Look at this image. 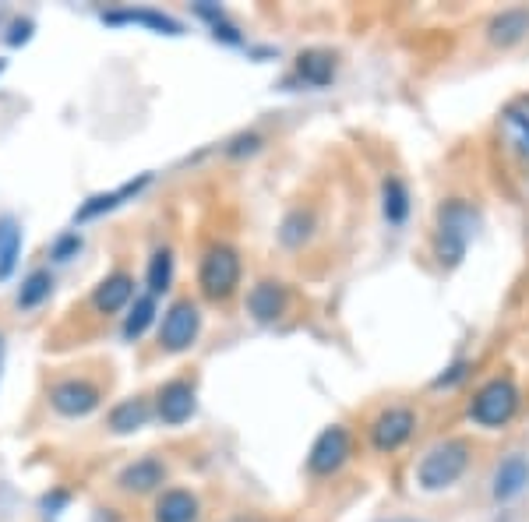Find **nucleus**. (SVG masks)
<instances>
[{"label":"nucleus","mask_w":529,"mask_h":522,"mask_svg":"<svg viewBox=\"0 0 529 522\" xmlns=\"http://www.w3.org/2000/svg\"><path fill=\"white\" fill-rule=\"evenodd\" d=\"M413 427H417V413L410 406H388L374 417L371 424V445L378 452H395L413 438Z\"/></svg>","instance_id":"nucleus-7"},{"label":"nucleus","mask_w":529,"mask_h":522,"mask_svg":"<svg viewBox=\"0 0 529 522\" xmlns=\"http://www.w3.org/2000/svg\"><path fill=\"white\" fill-rule=\"evenodd\" d=\"M145 420H149V403H145V399H124L120 406H113L110 431L131 434V431H138V427H145Z\"/></svg>","instance_id":"nucleus-21"},{"label":"nucleus","mask_w":529,"mask_h":522,"mask_svg":"<svg viewBox=\"0 0 529 522\" xmlns=\"http://www.w3.org/2000/svg\"><path fill=\"white\" fill-rule=\"evenodd\" d=\"M0 71H4V60H0Z\"/></svg>","instance_id":"nucleus-31"},{"label":"nucleus","mask_w":529,"mask_h":522,"mask_svg":"<svg viewBox=\"0 0 529 522\" xmlns=\"http://www.w3.org/2000/svg\"><path fill=\"white\" fill-rule=\"evenodd\" d=\"M18 254H22V226L11 216L0 219V283L11 279L18 265Z\"/></svg>","instance_id":"nucleus-20"},{"label":"nucleus","mask_w":529,"mask_h":522,"mask_svg":"<svg viewBox=\"0 0 529 522\" xmlns=\"http://www.w3.org/2000/svg\"><path fill=\"white\" fill-rule=\"evenodd\" d=\"M529 32V11L526 8H508L487 25V39L494 46H515Z\"/></svg>","instance_id":"nucleus-15"},{"label":"nucleus","mask_w":529,"mask_h":522,"mask_svg":"<svg viewBox=\"0 0 529 522\" xmlns=\"http://www.w3.org/2000/svg\"><path fill=\"white\" fill-rule=\"evenodd\" d=\"M131 297H135V279L127 276V272H113L110 279H103V283L96 286L92 304H96V311H103V314H117L120 307L131 304Z\"/></svg>","instance_id":"nucleus-12"},{"label":"nucleus","mask_w":529,"mask_h":522,"mask_svg":"<svg viewBox=\"0 0 529 522\" xmlns=\"http://www.w3.org/2000/svg\"><path fill=\"white\" fill-rule=\"evenodd\" d=\"M258 145H261V138H258V135H244V138H237V142L230 145V156H244V152H258Z\"/></svg>","instance_id":"nucleus-27"},{"label":"nucleus","mask_w":529,"mask_h":522,"mask_svg":"<svg viewBox=\"0 0 529 522\" xmlns=\"http://www.w3.org/2000/svg\"><path fill=\"white\" fill-rule=\"evenodd\" d=\"M156 410H159V420L163 424H184V420H191L194 413V385L184 378L177 381H166L163 388H159L156 396Z\"/></svg>","instance_id":"nucleus-9"},{"label":"nucleus","mask_w":529,"mask_h":522,"mask_svg":"<svg viewBox=\"0 0 529 522\" xmlns=\"http://www.w3.org/2000/svg\"><path fill=\"white\" fill-rule=\"evenodd\" d=\"M198 286L209 300H226L240 286V254L233 247L219 244L202 258L198 269Z\"/></svg>","instance_id":"nucleus-4"},{"label":"nucleus","mask_w":529,"mask_h":522,"mask_svg":"<svg viewBox=\"0 0 529 522\" xmlns=\"http://www.w3.org/2000/svg\"><path fill=\"white\" fill-rule=\"evenodd\" d=\"M350 455H353L350 431L332 424L314 438L311 455H307V470H311L314 477H332V473H339L346 463H350Z\"/></svg>","instance_id":"nucleus-5"},{"label":"nucleus","mask_w":529,"mask_h":522,"mask_svg":"<svg viewBox=\"0 0 529 522\" xmlns=\"http://www.w3.org/2000/svg\"><path fill=\"white\" fill-rule=\"evenodd\" d=\"M247 311L254 321H276L286 311V290L279 283H258L247 293Z\"/></svg>","instance_id":"nucleus-14"},{"label":"nucleus","mask_w":529,"mask_h":522,"mask_svg":"<svg viewBox=\"0 0 529 522\" xmlns=\"http://www.w3.org/2000/svg\"><path fill=\"white\" fill-rule=\"evenodd\" d=\"M53 290V276L46 269H36L29 279L22 283V290H18V307H25V311H32V307H39L46 297H50Z\"/></svg>","instance_id":"nucleus-22"},{"label":"nucleus","mask_w":529,"mask_h":522,"mask_svg":"<svg viewBox=\"0 0 529 522\" xmlns=\"http://www.w3.org/2000/svg\"><path fill=\"white\" fill-rule=\"evenodd\" d=\"M170 283H173V254H170V247H159L149 261V293L152 297H156V293H166Z\"/></svg>","instance_id":"nucleus-24"},{"label":"nucleus","mask_w":529,"mask_h":522,"mask_svg":"<svg viewBox=\"0 0 529 522\" xmlns=\"http://www.w3.org/2000/svg\"><path fill=\"white\" fill-rule=\"evenodd\" d=\"M470 459H473V448H470V441L466 438L441 441V445H434L431 452L420 459L417 484L424 487V491H445V487H452L455 480L466 473Z\"/></svg>","instance_id":"nucleus-2"},{"label":"nucleus","mask_w":529,"mask_h":522,"mask_svg":"<svg viewBox=\"0 0 529 522\" xmlns=\"http://www.w3.org/2000/svg\"><path fill=\"white\" fill-rule=\"evenodd\" d=\"M106 25H145L152 32H166V36H180V22L159 15V11H106Z\"/></svg>","instance_id":"nucleus-18"},{"label":"nucleus","mask_w":529,"mask_h":522,"mask_svg":"<svg viewBox=\"0 0 529 522\" xmlns=\"http://www.w3.org/2000/svg\"><path fill=\"white\" fill-rule=\"evenodd\" d=\"M78 251H82V237H78V233H64V237L53 244V258H57V261L75 258Z\"/></svg>","instance_id":"nucleus-26"},{"label":"nucleus","mask_w":529,"mask_h":522,"mask_svg":"<svg viewBox=\"0 0 529 522\" xmlns=\"http://www.w3.org/2000/svg\"><path fill=\"white\" fill-rule=\"evenodd\" d=\"M152 318H156V297H138L135 300V307H131V314H127V321H124V336L127 339H142L145 336V329L152 325Z\"/></svg>","instance_id":"nucleus-23"},{"label":"nucleus","mask_w":529,"mask_h":522,"mask_svg":"<svg viewBox=\"0 0 529 522\" xmlns=\"http://www.w3.org/2000/svg\"><path fill=\"white\" fill-rule=\"evenodd\" d=\"M519 410V388H515L512 378H494L480 388L470 403V420L480 427H505L508 420Z\"/></svg>","instance_id":"nucleus-3"},{"label":"nucleus","mask_w":529,"mask_h":522,"mask_svg":"<svg viewBox=\"0 0 529 522\" xmlns=\"http://www.w3.org/2000/svg\"><path fill=\"white\" fill-rule=\"evenodd\" d=\"M526 484H529V463L522 455H508L505 463L498 466V473H494V498L498 501L515 498Z\"/></svg>","instance_id":"nucleus-16"},{"label":"nucleus","mask_w":529,"mask_h":522,"mask_svg":"<svg viewBox=\"0 0 529 522\" xmlns=\"http://www.w3.org/2000/svg\"><path fill=\"white\" fill-rule=\"evenodd\" d=\"M381 209H385L388 226H403L410 216V191L399 177H385L381 184Z\"/></svg>","instance_id":"nucleus-19"},{"label":"nucleus","mask_w":529,"mask_h":522,"mask_svg":"<svg viewBox=\"0 0 529 522\" xmlns=\"http://www.w3.org/2000/svg\"><path fill=\"white\" fill-rule=\"evenodd\" d=\"M198 329H202V314L191 300H177V304L166 311L163 318V332H159V346L166 353H184L194 346L198 339Z\"/></svg>","instance_id":"nucleus-6"},{"label":"nucleus","mask_w":529,"mask_h":522,"mask_svg":"<svg viewBox=\"0 0 529 522\" xmlns=\"http://www.w3.org/2000/svg\"><path fill=\"white\" fill-rule=\"evenodd\" d=\"M307 233H311V216L307 212H290L283 223V230H279V237H283L286 247H300L307 240Z\"/></svg>","instance_id":"nucleus-25"},{"label":"nucleus","mask_w":529,"mask_h":522,"mask_svg":"<svg viewBox=\"0 0 529 522\" xmlns=\"http://www.w3.org/2000/svg\"><path fill=\"white\" fill-rule=\"evenodd\" d=\"M29 36H32V22H29V18H25V22H15V25H11V36H8V43H11V46H22Z\"/></svg>","instance_id":"nucleus-28"},{"label":"nucleus","mask_w":529,"mask_h":522,"mask_svg":"<svg viewBox=\"0 0 529 522\" xmlns=\"http://www.w3.org/2000/svg\"><path fill=\"white\" fill-rule=\"evenodd\" d=\"M477 230V212L466 202H445L438 209V233H434V254H438L441 265L455 269L462 258H466V247Z\"/></svg>","instance_id":"nucleus-1"},{"label":"nucleus","mask_w":529,"mask_h":522,"mask_svg":"<svg viewBox=\"0 0 529 522\" xmlns=\"http://www.w3.org/2000/svg\"><path fill=\"white\" fill-rule=\"evenodd\" d=\"M163 480H166L163 459H156V455H142V459H135L131 466L120 470L117 484H120V491H127V494H149V491H156Z\"/></svg>","instance_id":"nucleus-10"},{"label":"nucleus","mask_w":529,"mask_h":522,"mask_svg":"<svg viewBox=\"0 0 529 522\" xmlns=\"http://www.w3.org/2000/svg\"><path fill=\"white\" fill-rule=\"evenodd\" d=\"M202 515V505L191 491H180V487H170V491L159 494L156 508H152V519L156 522H198Z\"/></svg>","instance_id":"nucleus-11"},{"label":"nucleus","mask_w":529,"mask_h":522,"mask_svg":"<svg viewBox=\"0 0 529 522\" xmlns=\"http://www.w3.org/2000/svg\"><path fill=\"white\" fill-rule=\"evenodd\" d=\"M4 357H8V343H4V336H0V371H4Z\"/></svg>","instance_id":"nucleus-30"},{"label":"nucleus","mask_w":529,"mask_h":522,"mask_svg":"<svg viewBox=\"0 0 529 522\" xmlns=\"http://www.w3.org/2000/svg\"><path fill=\"white\" fill-rule=\"evenodd\" d=\"M50 406L60 413V417H89L99 406V388L89 385V381H60V385L50 388Z\"/></svg>","instance_id":"nucleus-8"},{"label":"nucleus","mask_w":529,"mask_h":522,"mask_svg":"<svg viewBox=\"0 0 529 522\" xmlns=\"http://www.w3.org/2000/svg\"><path fill=\"white\" fill-rule=\"evenodd\" d=\"M149 173L145 177H138V180H131V184H124V187H117V191H110V194H92L89 202L82 205V209L75 212V223H89V219H96V216H103V212H113L117 205H124L127 198H135L138 191H142L145 184H149Z\"/></svg>","instance_id":"nucleus-13"},{"label":"nucleus","mask_w":529,"mask_h":522,"mask_svg":"<svg viewBox=\"0 0 529 522\" xmlns=\"http://www.w3.org/2000/svg\"><path fill=\"white\" fill-rule=\"evenodd\" d=\"M64 501H68V494H64V491H53V494H46V498H43V508H50V512H57V508L64 505Z\"/></svg>","instance_id":"nucleus-29"},{"label":"nucleus","mask_w":529,"mask_h":522,"mask_svg":"<svg viewBox=\"0 0 529 522\" xmlns=\"http://www.w3.org/2000/svg\"><path fill=\"white\" fill-rule=\"evenodd\" d=\"M297 75L304 78L314 89H325L332 78H336V57L328 50H307L297 57Z\"/></svg>","instance_id":"nucleus-17"}]
</instances>
